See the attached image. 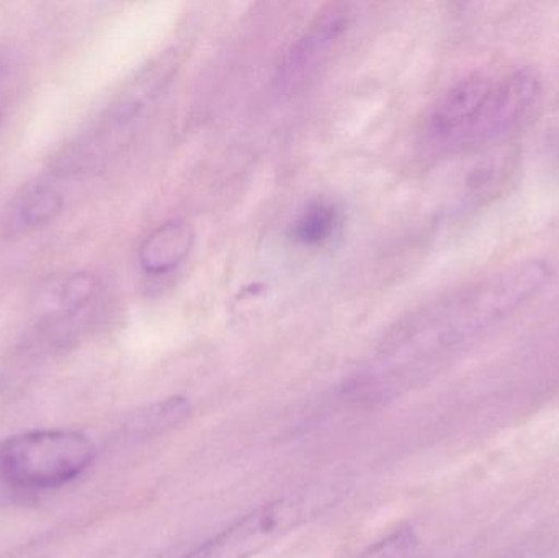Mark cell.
I'll list each match as a JSON object with an SVG mask.
<instances>
[{
    "mask_svg": "<svg viewBox=\"0 0 559 558\" xmlns=\"http://www.w3.org/2000/svg\"><path fill=\"white\" fill-rule=\"evenodd\" d=\"M195 233L190 223L170 219L154 229L140 248V261L147 274L174 271L192 251Z\"/></svg>",
    "mask_w": 559,
    "mask_h": 558,
    "instance_id": "cell-6",
    "label": "cell"
},
{
    "mask_svg": "<svg viewBox=\"0 0 559 558\" xmlns=\"http://www.w3.org/2000/svg\"><path fill=\"white\" fill-rule=\"evenodd\" d=\"M348 25V5L331 3L324 7L283 55L277 75L280 88L293 92L302 87L324 64Z\"/></svg>",
    "mask_w": 559,
    "mask_h": 558,
    "instance_id": "cell-4",
    "label": "cell"
},
{
    "mask_svg": "<svg viewBox=\"0 0 559 558\" xmlns=\"http://www.w3.org/2000/svg\"><path fill=\"white\" fill-rule=\"evenodd\" d=\"M62 197L48 186L33 187L19 206V219L25 228H36L52 222L61 212Z\"/></svg>",
    "mask_w": 559,
    "mask_h": 558,
    "instance_id": "cell-8",
    "label": "cell"
},
{
    "mask_svg": "<svg viewBox=\"0 0 559 558\" xmlns=\"http://www.w3.org/2000/svg\"><path fill=\"white\" fill-rule=\"evenodd\" d=\"M301 520L298 501H272L239 518L180 558H251L292 533Z\"/></svg>",
    "mask_w": 559,
    "mask_h": 558,
    "instance_id": "cell-2",
    "label": "cell"
},
{
    "mask_svg": "<svg viewBox=\"0 0 559 558\" xmlns=\"http://www.w3.org/2000/svg\"><path fill=\"white\" fill-rule=\"evenodd\" d=\"M95 292H97V281L91 274L79 272L71 275L62 285V307L71 314L81 313L94 300Z\"/></svg>",
    "mask_w": 559,
    "mask_h": 558,
    "instance_id": "cell-9",
    "label": "cell"
},
{
    "mask_svg": "<svg viewBox=\"0 0 559 558\" xmlns=\"http://www.w3.org/2000/svg\"><path fill=\"white\" fill-rule=\"evenodd\" d=\"M542 91L540 74L532 68L492 81L466 146L492 143L514 133L540 100Z\"/></svg>",
    "mask_w": 559,
    "mask_h": 558,
    "instance_id": "cell-3",
    "label": "cell"
},
{
    "mask_svg": "<svg viewBox=\"0 0 559 558\" xmlns=\"http://www.w3.org/2000/svg\"><path fill=\"white\" fill-rule=\"evenodd\" d=\"M491 85L492 79L475 74L450 87L433 105L427 120L430 143L445 150L466 146Z\"/></svg>",
    "mask_w": 559,
    "mask_h": 558,
    "instance_id": "cell-5",
    "label": "cell"
},
{
    "mask_svg": "<svg viewBox=\"0 0 559 558\" xmlns=\"http://www.w3.org/2000/svg\"><path fill=\"white\" fill-rule=\"evenodd\" d=\"M0 120H2V117H0Z\"/></svg>",
    "mask_w": 559,
    "mask_h": 558,
    "instance_id": "cell-10",
    "label": "cell"
},
{
    "mask_svg": "<svg viewBox=\"0 0 559 558\" xmlns=\"http://www.w3.org/2000/svg\"><path fill=\"white\" fill-rule=\"evenodd\" d=\"M94 458V444L82 432H22L0 442V478L20 490H52L84 474Z\"/></svg>",
    "mask_w": 559,
    "mask_h": 558,
    "instance_id": "cell-1",
    "label": "cell"
},
{
    "mask_svg": "<svg viewBox=\"0 0 559 558\" xmlns=\"http://www.w3.org/2000/svg\"><path fill=\"white\" fill-rule=\"evenodd\" d=\"M341 209L332 200H312L293 222V241L306 248H318L334 238L341 228Z\"/></svg>",
    "mask_w": 559,
    "mask_h": 558,
    "instance_id": "cell-7",
    "label": "cell"
}]
</instances>
